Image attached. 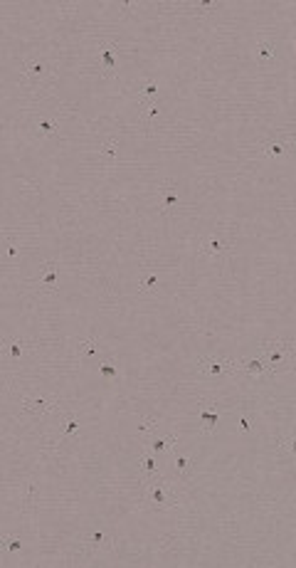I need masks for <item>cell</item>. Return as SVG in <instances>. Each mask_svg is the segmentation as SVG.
<instances>
[{
    "instance_id": "obj_1",
    "label": "cell",
    "mask_w": 296,
    "mask_h": 568,
    "mask_svg": "<svg viewBox=\"0 0 296 568\" xmlns=\"http://www.w3.org/2000/svg\"><path fill=\"white\" fill-rule=\"evenodd\" d=\"M264 361L269 363V368L276 373L279 366H286L294 356H296V348L286 341V338H269L264 341Z\"/></svg>"
},
{
    "instance_id": "obj_2",
    "label": "cell",
    "mask_w": 296,
    "mask_h": 568,
    "mask_svg": "<svg viewBox=\"0 0 296 568\" xmlns=\"http://www.w3.org/2000/svg\"><path fill=\"white\" fill-rule=\"evenodd\" d=\"M200 370H205L207 375H222V373H227V370H237L239 368V363H235V361H230V358H200Z\"/></svg>"
},
{
    "instance_id": "obj_3",
    "label": "cell",
    "mask_w": 296,
    "mask_h": 568,
    "mask_svg": "<svg viewBox=\"0 0 296 568\" xmlns=\"http://www.w3.org/2000/svg\"><path fill=\"white\" fill-rule=\"evenodd\" d=\"M237 363H239V368H242L249 378H264V375L274 373V370L269 368V363L262 361V358H247V361H237Z\"/></svg>"
},
{
    "instance_id": "obj_4",
    "label": "cell",
    "mask_w": 296,
    "mask_h": 568,
    "mask_svg": "<svg viewBox=\"0 0 296 568\" xmlns=\"http://www.w3.org/2000/svg\"><path fill=\"white\" fill-rule=\"evenodd\" d=\"M99 62H101L104 74H114V69H116V45L114 42H104L99 47Z\"/></svg>"
},
{
    "instance_id": "obj_5",
    "label": "cell",
    "mask_w": 296,
    "mask_h": 568,
    "mask_svg": "<svg viewBox=\"0 0 296 568\" xmlns=\"http://www.w3.org/2000/svg\"><path fill=\"white\" fill-rule=\"evenodd\" d=\"M23 405H25L28 410H32L35 415H45V413H52V410L57 408V403H52V401H47V398H25Z\"/></svg>"
},
{
    "instance_id": "obj_6",
    "label": "cell",
    "mask_w": 296,
    "mask_h": 568,
    "mask_svg": "<svg viewBox=\"0 0 296 568\" xmlns=\"http://www.w3.org/2000/svg\"><path fill=\"white\" fill-rule=\"evenodd\" d=\"M148 501H153V506H158V509H168V506L176 504L173 499H168L163 484H153L151 487V492H148Z\"/></svg>"
},
{
    "instance_id": "obj_7",
    "label": "cell",
    "mask_w": 296,
    "mask_h": 568,
    "mask_svg": "<svg viewBox=\"0 0 296 568\" xmlns=\"http://www.w3.org/2000/svg\"><path fill=\"white\" fill-rule=\"evenodd\" d=\"M200 420H203V433H205V435H210V433H215L220 415H217V410L205 408V410H200Z\"/></svg>"
},
{
    "instance_id": "obj_8",
    "label": "cell",
    "mask_w": 296,
    "mask_h": 568,
    "mask_svg": "<svg viewBox=\"0 0 296 568\" xmlns=\"http://www.w3.org/2000/svg\"><path fill=\"white\" fill-rule=\"evenodd\" d=\"M99 153H101V161L104 163H116L118 161V143L111 138V141H104L101 143V148H99Z\"/></svg>"
},
{
    "instance_id": "obj_9",
    "label": "cell",
    "mask_w": 296,
    "mask_h": 568,
    "mask_svg": "<svg viewBox=\"0 0 296 568\" xmlns=\"http://www.w3.org/2000/svg\"><path fill=\"white\" fill-rule=\"evenodd\" d=\"M163 188H166L163 213H168V210H173V208H176V203H178V191H176V183H173V180H166V183H163Z\"/></svg>"
},
{
    "instance_id": "obj_10",
    "label": "cell",
    "mask_w": 296,
    "mask_h": 568,
    "mask_svg": "<svg viewBox=\"0 0 296 568\" xmlns=\"http://www.w3.org/2000/svg\"><path fill=\"white\" fill-rule=\"evenodd\" d=\"M42 267H45V277H42V284H45L47 289H55V282L59 279V269H57V265H55V262H45Z\"/></svg>"
},
{
    "instance_id": "obj_11",
    "label": "cell",
    "mask_w": 296,
    "mask_h": 568,
    "mask_svg": "<svg viewBox=\"0 0 296 568\" xmlns=\"http://www.w3.org/2000/svg\"><path fill=\"white\" fill-rule=\"evenodd\" d=\"M203 250L210 255V257H220L222 255V250H225V242L217 237V235H212L210 240H205V245H203Z\"/></svg>"
},
{
    "instance_id": "obj_12",
    "label": "cell",
    "mask_w": 296,
    "mask_h": 568,
    "mask_svg": "<svg viewBox=\"0 0 296 568\" xmlns=\"http://www.w3.org/2000/svg\"><path fill=\"white\" fill-rule=\"evenodd\" d=\"M138 467L143 469V474H146V477H153V474H158V462H156L151 455H143V457L138 460Z\"/></svg>"
},
{
    "instance_id": "obj_13",
    "label": "cell",
    "mask_w": 296,
    "mask_h": 568,
    "mask_svg": "<svg viewBox=\"0 0 296 568\" xmlns=\"http://www.w3.org/2000/svg\"><path fill=\"white\" fill-rule=\"evenodd\" d=\"M276 55V45L271 42V40H264L259 47H257V57L264 62V60H269V57H274Z\"/></svg>"
},
{
    "instance_id": "obj_14",
    "label": "cell",
    "mask_w": 296,
    "mask_h": 568,
    "mask_svg": "<svg viewBox=\"0 0 296 568\" xmlns=\"http://www.w3.org/2000/svg\"><path fill=\"white\" fill-rule=\"evenodd\" d=\"M0 546H3L5 556H13L15 551H20V538H15V536H3V538H0Z\"/></svg>"
},
{
    "instance_id": "obj_15",
    "label": "cell",
    "mask_w": 296,
    "mask_h": 568,
    "mask_svg": "<svg viewBox=\"0 0 296 568\" xmlns=\"http://www.w3.org/2000/svg\"><path fill=\"white\" fill-rule=\"evenodd\" d=\"M79 351H82V356H87V358H89V356H96V353H99V346H96V341H94V338H87V341H82V343H79Z\"/></svg>"
},
{
    "instance_id": "obj_16",
    "label": "cell",
    "mask_w": 296,
    "mask_h": 568,
    "mask_svg": "<svg viewBox=\"0 0 296 568\" xmlns=\"http://www.w3.org/2000/svg\"><path fill=\"white\" fill-rule=\"evenodd\" d=\"M99 373H101L104 378H116V375H118V368L111 366V361H101V363H99Z\"/></svg>"
},
{
    "instance_id": "obj_17",
    "label": "cell",
    "mask_w": 296,
    "mask_h": 568,
    "mask_svg": "<svg viewBox=\"0 0 296 568\" xmlns=\"http://www.w3.org/2000/svg\"><path fill=\"white\" fill-rule=\"evenodd\" d=\"M23 69H25V74H32V77H42L45 74V65L42 62H28Z\"/></svg>"
},
{
    "instance_id": "obj_18",
    "label": "cell",
    "mask_w": 296,
    "mask_h": 568,
    "mask_svg": "<svg viewBox=\"0 0 296 568\" xmlns=\"http://www.w3.org/2000/svg\"><path fill=\"white\" fill-rule=\"evenodd\" d=\"M5 348H10V356H13V358H20V356H23V341H5Z\"/></svg>"
},
{
    "instance_id": "obj_19",
    "label": "cell",
    "mask_w": 296,
    "mask_h": 568,
    "mask_svg": "<svg viewBox=\"0 0 296 568\" xmlns=\"http://www.w3.org/2000/svg\"><path fill=\"white\" fill-rule=\"evenodd\" d=\"M141 94H143L146 99L156 97V94H158V84H156V82H146V84H143V89H141Z\"/></svg>"
},
{
    "instance_id": "obj_20",
    "label": "cell",
    "mask_w": 296,
    "mask_h": 568,
    "mask_svg": "<svg viewBox=\"0 0 296 568\" xmlns=\"http://www.w3.org/2000/svg\"><path fill=\"white\" fill-rule=\"evenodd\" d=\"M37 126H40V131H42V134H55V131H57V124H55V121H50V119H40V121H37Z\"/></svg>"
},
{
    "instance_id": "obj_21",
    "label": "cell",
    "mask_w": 296,
    "mask_h": 568,
    "mask_svg": "<svg viewBox=\"0 0 296 568\" xmlns=\"http://www.w3.org/2000/svg\"><path fill=\"white\" fill-rule=\"evenodd\" d=\"M284 148H286V143H279V141L266 143V153H269V156H274V158H276V156H281V153H284Z\"/></svg>"
},
{
    "instance_id": "obj_22",
    "label": "cell",
    "mask_w": 296,
    "mask_h": 568,
    "mask_svg": "<svg viewBox=\"0 0 296 568\" xmlns=\"http://www.w3.org/2000/svg\"><path fill=\"white\" fill-rule=\"evenodd\" d=\"M77 428H79V418H69V423H67L64 433H62V440H67L69 435H74V433H77Z\"/></svg>"
},
{
    "instance_id": "obj_23",
    "label": "cell",
    "mask_w": 296,
    "mask_h": 568,
    "mask_svg": "<svg viewBox=\"0 0 296 568\" xmlns=\"http://www.w3.org/2000/svg\"><path fill=\"white\" fill-rule=\"evenodd\" d=\"M188 467H190V457L178 455V457H176V472H185Z\"/></svg>"
},
{
    "instance_id": "obj_24",
    "label": "cell",
    "mask_w": 296,
    "mask_h": 568,
    "mask_svg": "<svg viewBox=\"0 0 296 568\" xmlns=\"http://www.w3.org/2000/svg\"><path fill=\"white\" fill-rule=\"evenodd\" d=\"M153 428H156V420H153V418H143L141 425H138V433H151Z\"/></svg>"
},
{
    "instance_id": "obj_25",
    "label": "cell",
    "mask_w": 296,
    "mask_h": 568,
    "mask_svg": "<svg viewBox=\"0 0 296 568\" xmlns=\"http://www.w3.org/2000/svg\"><path fill=\"white\" fill-rule=\"evenodd\" d=\"M156 282H158V274H148V277L141 282V289H143V292H146V289H151Z\"/></svg>"
},
{
    "instance_id": "obj_26",
    "label": "cell",
    "mask_w": 296,
    "mask_h": 568,
    "mask_svg": "<svg viewBox=\"0 0 296 568\" xmlns=\"http://www.w3.org/2000/svg\"><path fill=\"white\" fill-rule=\"evenodd\" d=\"M158 111H161V109H158V104H148L146 119H148V121H151V119H156V116H158Z\"/></svg>"
},
{
    "instance_id": "obj_27",
    "label": "cell",
    "mask_w": 296,
    "mask_h": 568,
    "mask_svg": "<svg viewBox=\"0 0 296 568\" xmlns=\"http://www.w3.org/2000/svg\"><path fill=\"white\" fill-rule=\"evenodd\" d=\"M239 428H242V433H249V430H252V425H249V418H239Z\"/></svg>"
},
{
    "instance_id": "obj_28",
    "label": "cell",
    "mask_w": 296,
    "mask_h": 568,
    "mask_svg": "<svg viewBox=\"0 0 296 568\" xmlns=\"http://www.w3.org/2000/svg\"><path fill=\"white\" fill-rule=\"evenodd\" d=\"M284 445H286V447L291 450V455L296 457V437H291V440H284Z\"/></svg>"
},
{
    "instance_id": "obj_29",
    "label": "cell",
    "mask_w": 296,
    "mask_h": 568,
    "mask_svg": "<svg viewBox=\"0 0 296 568\" xmlns=\"http://www.w3.org/2000/svg\"><path fill=\"white\" fill-rule=\"evenodd\" d=\"M91 538H94V541H96V543H106V538H104V536H101V534H99V531H96V534H94V536H91Z\"/></svg>"
},
{
    "instance_id": "obj_30",
    "label": "cell",
    "mask_w": 296,
    "mask_h": 568,
    "mask_svg": "<svg viewBox=\"0 0 296 568\" xmlns=\"http://www.w3.org/2000/svg\"><path fill=\"white\" fill-rule=\"evenodd\" d=\"M294 50H296V42H294Z\"/></svg>"
}]
</instances>
